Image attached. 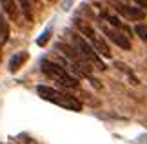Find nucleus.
I'll use <instances>...</instances> for the list:
<instances>
[{
    "instance_id": "10",
    "label": "nucleus",
    "mask_w": 147,
    "mask_h": 144,
    "mask_svg": "<svg viewBox=\"0 0 147 144\" xmlns=\"http://www.w3.org/2000/svg\"><path fill=\"white\" fill-rule=\"evenodd\" d=\"M0 4H2V8H4V11H5V15H7L11 20H15L16 16H18V11H16L15 0H0Z\"/></svg>"
},
{
    "instance_id": "12",
    "label": "nucleus",
    "mask_w": 147,
    "mask_h": 144,
    "mask_svg": "<svg viewBox=\"0 0 147 144\" xmlns=\"http://www.w3.org/2000/svg\"><path fill=\"white\" fill-rule=\"evenodd\" d=\"M136 33H138V37L144 40V42H147V26L145 24H138L136 26Z\"/></svg>"
},
{
    "instance_id": "2",
    "label": "nucleus",
    "mask_w": 147,
    "mask_h": 144,
    "mask_svg": "<svg viewBox=\"0 0 147 144\" xmlns=\"http://www.w3.org/2000/svg\"><path fill=\"white\" fill-rule=\"evenodd\" d=\"M40 68H42V71L46 73L49 78L55 80V82L65 86V88H78V78L73 77L64 66L56 64V62H51V60H42Z\"/></svg>"
},
{
    "instance_id": "14",
    "label": "nucleus",
    "mask_w": 147,
    "mask_h": 144,
    "mask_svg": "<svg viewBox=\"0 0 147 144\" xmlns=\"http://www.w3.org/2000/svg\"><path fill=\"white\" fill-rule=\"evenodd\" d=\"M116 68H118V70H122V71H125L129 77L133 78V84H136V78L133 77V71H131V70H127V66H125V64H122V62H116Z\"/></svg>"
},
{
    "instance_id": "6",
    "label": "nucleus",
    "mask_w": 147,
    "mask_h": 144,
    "mask_svg": "<svg viewBox=\"0 0 147 144\" xmlns=\"http://www.w3.org/2000/svg\"><path fill=\"white\" fill-rule=\"evenodd\" d=\"M100 29L104 31V35L111 40V42H115L118 48H122V49H131V40H129V37H125L122 31H118V29H113V27H107L104 24H100Z\"/></svg>"
},
{
    "instance_id": "3",
    "label": "nucleus",
    "mask_w": 147,
    "mask_h": 144,
    "mask_svg": "<svg viewBox=\"0 0 147 144\" xmlns=\"http://www.w3.org/2000/svg\"><path fill=\"white\" fill-rule=\"evenodd\" d=\"M56 49L58 51H62V55L65 57V59H69L71 62H73V66L76 68L78 71H80L84 77H89L91 78V82H93V86L94 88H100V84H98V80L96 78H93L91 77V71H93V68H91V64H89V62L84 59V57L78 53V51L73 48V46H67V44H56Z\"/></svg>"
},
{
    "instance_id": "11",
    "label": "nucleus",
    "mask_w": 147,
    "mask_h": 144,
    "mask_svg": "<svg viewBox=\"0 0 147 144\" xmlns=\"http://www.w3.org/2000/svg\"><path fill=\"white\" fill-rule=\"evenodd\" d=\"M20 4H22V9H24V15H26V18H33V15H31V5H29V0H20Z\"/></svg>"
},
{
    "instance_id": "7",
    "label": "nucleus",
    "mask_w": 147,
    "mask_h": 144,
    "mask_svg": "<svg viewBox=\"0 0 147 144\" xmlns=\"http://www.w3.org/2000/svg\"><path fill=\"white\" fill-rule=\"evenodd\" d=\"M113 5H115V9L122 16H125V18H129V20H144L145 18V13L140 8L127 5V4H122V2H113Z\"/></svg>"
},
{
    "instance_id": "8",
    "label": "nucleus",
    "mask_w": 147,
    "mask_h": 144,
    "mask_svg": "<svg viewBox=\"0 0 147 144\" xmlns=\"http://www.w3.org/2000/svg\"><path fill=\"white\" fill-rule=\"evenodd\" d=\"M27 55L26 51H20V53H15L13 57H11V60H9V70L11 71H18L20 68H22V64L27 60Z\"/></svg>"
},
{
    "instance_id": "13",
    "label": "nucleus",
    "mask_w": 147,
    "mask_h": 144,
    "mask_svg": "<svg viewBox=\"0 0 147 144\" xmlns=\"http://www.w3.org/2000/svg\"><path fill=\"white\" fill-rule=\"evenodd\" d=\"M49 35H51V27H47V29L44 31V33H42L40 37H38V40H36V44H38V46H44V44H46L47 40H49Z\"/></svg>"
},
{
    "instance_id": "1",
    "label": "nucleus",
    "mask_w": 147,
    "mask_h": 144,
    "mask_svg": "<svg viewBox=\"0 0 147 144\" xmlns=\"http://www.w3.org/2000/svg\"><path fill=\"white\" fill-rule=\"evenodd\" d=\"M36 93L40 95L44 100L53 102V104L60 106V108L71 109V111H80V109H82L80 100H76L75 97H71V95H67V93H62V91L55 89V88H49V86H38Z\"/></svg>"
},
{
    "instance_id": "5",
    "label": "nucleus",
    "mask_w": 147,
    "mask_h": 144,
    "mask_svg": "<svg viewBox=\"0 0 147 144\" xmlns=\"http://www.w3.org/2000/svg\"><path fill=\"white\" fill-rule=\"evenodd\" d=\"M76 26H78V29H80L84 35L89 38V42H91L93 49L96 51V53H100V55H104V57H107V59H109V57H111V49H109V46H107L105 40L102 38V37H100L98 33L94 31L89 24H86V22L78 20V22H76Z\"/></svg>"
},
{
    "instance_id": "4",
    "label": "nucleus",
    "mask_w": 147,
    "mask_h": 144,
    "mask_svg": "<svg viewBox=\"0 0 147 144\" xmlns=\"http://www.w3.org/2000/svg\"><path fill=\"white\" fill-rule=\"evenodd\" d=\"M73 38V48H75L78 53H80L84 59H86L91 66H94L96 70H100V71H104L105 70V64H104V60L100 59V55L96 53V51L93 49V46L87 42L84 37H80V35H73L71 37Z\"/></svg>"
},
{
    "instance_id": "9",
    "label": "nucleus",
    "mask_w": 147,
    "mask_h": 144,
    "mask_svg": "<svg viewBox=\"0 0 147 144\" xmlns=\"http://www.w3.org/2000/svg\"><path fill=\"white\" fill-rule=\"evenodd\" d=\"M102 16H104V18H105L107 22H109V24H111L113 27H115V29H120V31H123V33H125V37L129 35V27H127L125 24H122V22L118 20V18H116L115 15L107 13V11H102Z\"/></svg>"
}]
</instances>
